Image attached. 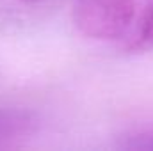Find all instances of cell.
<instances>
[{
  "label": "cell",
  "instance_id": "1",
  "mask_svg": "<svg viewBox=\"0 0 153 151\" xmlns=\"http://www.w3.org/2000/svg\"><path fill=\"white\" fill-rule=\"evenodd\" d=\"M150 0H75L73 21L85 38L121 43Z\"/></svg>",
  "mask_w": 153,
  "mask_h": 151
},
{
  "label": "cell",
  "instance_id": "2",
  "mask_svg": "<svg viewBox=\"0 0 153 151\" xmlns=\"http://www.w3.org/2000/svg\"><path fill=\"white\" fill-rule=\"evenodd\" d=\"M36 114L18 107H0V148L14 146L36 132Z\"/></svg>",
  "mask_w": 153,
  "mask_h": 151
},
{
  "label": "cell",
  "instance_id": "3",
  "mask_svg": "<svg viewBox=\"0 0 153 151\" xmlns=\"http://www.w3.org/2000/svg\"><path fill=\"white\" fill-rule=\"evenodd\" d=\"M117 48L132 55L148 53L153 50V0H150L143 9L135 25L132 27L128 36L117 44Z\"/></svg>",
  "mask_w": 153,
  "mask_h": 151
},
{
  "label": "cell",
  "instance_id": "4",
  "mask_svg": "<svg viewBox=\"0 0 153 151\" xmlns=\"http://www.w3.org/2000/svg\"><path fill=\"white\" fill-rule=\"evenodd\" d=\"M117 146L125 148V150L152 151L153 150V126L137 128V130H132V132L125 133L121 137V141H117Z\"/></svg>",
  "mask_w": 153,
  "mask_h": 151
},
{
  "label": "cell",
  "instance_id": "5",
  "mask_svg": "<svg viewBox=\"0 0 153 151\" xmlns=\"http://www.w3.org/2000/svg\"><path fill=\"white\" fill-rule=\"evenodd\" d=\"M22 2H25V4H29V5H32V4H38L41 0H22Z\"/></svg>",
  "mask_w": 153,
  "mask_h": 151
}]
</instances>
